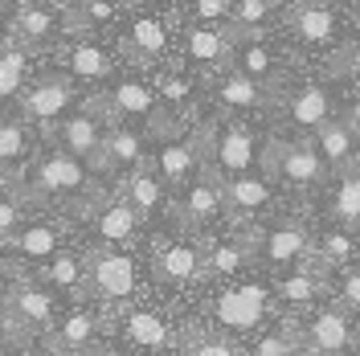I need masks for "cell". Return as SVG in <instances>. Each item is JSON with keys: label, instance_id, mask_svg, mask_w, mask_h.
<instances>
[{"label": "cell", "instance_id": "29", "mask_svg": "<svg viewBox=\"0 0 360 356\" xmlns=\"http://www.w3.org/2000/svg\"><path fill=\"white\" fill-rule=\"evenodd\" d=\"M291 33L303 45H328L336 37V13L323 0H307L291 8Z\"/></svg>", "mask_w": 360, "mask_h": 356}, {"label": "cell", "instance_id": "14", "mask_svg": "<svg viewBox=\"0 0 360 356\" xmlns=\"http://www.w3.org/2000/svg\"><path fill=\"white\" fill-rule=\"evenodd\" d=\"M225 217L238 225H258V217L274 205V180L266 172H246V177L221 180Z\"/></svg>", "mask_w": 360, "mask_h": 356}, {"label": "cell", "instance_id": "46", "mask_svg": "<svg viewBox=\"0 0 360 356\" xmlns=\"http://www.w3.org/2000/svg\"><path fill=\"white\" fill-rule=\"evenodd\" d=\"M21 184H25V172L8 168V164L0 160V189H17V193H21Z\"/></svg>", "mask_w": 360, "mask_h": 356}, {"label": "cell", "instance_id": "49", "mask_svg": "<svg viewBox=\"0 0 360 356\" xmlns=\"http://www.w3.org/2000/svg\"><path fill=\"white\" fill-rule=\"evenodd\" d=\"M13 33V25H8V17H4V8H0V42ZM0 49H8V45H0Z\"/></svg>", "mask_w": 360, "mask_h": 356}, {"label": "cell", "instance_id": "16", "mask_svg": "<svg viewBox=\"0 0 360 356\" xmlns=\"http://www.w3.org/2000/svg\"><path fill=\"white\" fill-rule=\"evenodd\" d=\"M74 98H78V90L70 78H37L33 87L21 94V119L25 123H41L45 132H53V123L58 119H66V111L74 107Z\"/></svg>", "mask_w": 360, "mask_h": 356}, {"label": "cell", "instance_id": "42", "mask_svg": "<svg viewBox=\"0 0 360 356\" xmlns=\"http://www.w3.org/2000/svg\"><path fill=\"white\" fill-rule=\"evenodd\" d=\"M336 303L344 312H360V262L340 270L336 279Z\"/></svg>", "mask_w": 360, "mask_h": 356}, {"label": "cell", "instance_id": "21", "mask_svg": "<svg viewBox=\"0 0 360 356\" xmlns=\"http://www.w3.org/2000/svg\"><path fill=\"white\" fill-rule=\"evenodd\" d=\"M254 262V234L242 225L233 238H213L205 242V279H238Z\"/></svg>", "mask_w": 360, "mask_h": 356}, {"label": "cell", "instance_id": "6", "mask_svg": "<svg viewBox=\"0 0 360 356\" xmlns=\"http://www.w3.org/2000/svg\"><path fill=\"white\" fill-rule=\"evenodd\" d=\"M90 295L107 307H127L139 291V262L131 250H86Z\"/></svg>", "mask_w": 360, "mask_h": 356}, {"label": "cell", "instance_id": "23", "mask_svg": "<svg viewBox=\"0 0 360 356\" xmlns=\"http://www.w3.org/2000/svg\"><path fill=\"white\" fill-rule=\"evenodd\" d=\"M356 139L360 135L352 132V123L348 119H332V123H323L319 132H315V152L323 156V164H328V172H336V177H344V172H352L356 168Z\"/></svg>", "mask_w": 360, "mask_h": 356}, {"label": "cell", "instance_id": "47", "mask_svg": "<svg viewBox=\"0 0 360 356\" xmlns=\"http://www.w3.org/2000/svg\"><path fill=\"white\" fill-rule=\"evenodd\" d=\"M45 356H107L103 348H45Z\"/></svg>", "mask_w": 360, "mask_h": 356}, {"label": "cell", "instance_id": "43", "mask_svg": "<svg viewBox=\"0 0 360 356\" xmlns=\"http://www.w3.org/2000/svg\"><path fill=\"white\" fill-rule=\"evenodd\" d=\"M21 225H25L21 193H0V242H4V238H13Z\"/></svg>", "mask_w": 360, "mask_h": 356}, {"label": "cell", "instance_id": "35", "mask_svg": "<svg viewBox=\"0 0 360 356\" xmlns=\"http://www.w3.org/2000/svg\"><path fill=\"white\" fill-rule=\"evenodd\" d=\"M270 4L274 0H238L233 8H229V29H233V37L238 45L246 42H258V33H262V25L270 21Z\"/></svg>", "mask_w": 360, "mask_h": 356}, {"label": "cell", "instance_id": "45", "mask_svg": "<svg viewBox=\"0 0 360 356\" xmlns=\"http://www.w3.org/2000/svg\"><path fill=\"white\" fill-rule=\"evenodd\" d=\"M82 13H86V21H111L115 13H119V8H115L111 0H82Z\"/></svg>", "mask_w": 360, "mask_h": 356}, {"label": "cell", "instance_id": "39", "mask_svg": "<svg viewBox=\"0 0 360 356\" xmlns=\"http://www.w3.org/2000/svg\"><path fill=\"white\" fill-rule=\"evenodd\" d=\"M332 217L340 225H348V229H356L360 225V172H344L336 180V193H332Z\"/></svg>", "mask_w": 360, "mask_h": 356}, {"label": "cell", "instance_id": "17", "mask_svg": "<svg viewBox=\"0 0 360 356\" xmlns=\"http://www.w3.org/2000/svg\"><path fill=\"white\" fill-rule=\"evenodd\" d=\"M156 168V177L168 184V189H184L205 172V156H201V144L197 135H176V139H164L156 156L148 160Z\"/></svg>", "mask_w": 360, "mask_h": 356}, {"label": "cell", "instance_id": "11", "mask_svg": "<svg viewBox=\"0 0 360 356\" xmlns=\"http://www.w3.org/2000/svg\"><path fill=\"white\" fill-rule=\"evenodd\" d=\"M86 222L94 229V246L90 250H127L135 242V234H139V225H143L135 217V209L123 201V193L94 201L86 209Z\"/></svg>", "mask_w": 360, "mask_h": 356}, {"label": "cell", "instance_id": "9", "mask_svg": "<svg viewBox=\"0 0 360 356\" xmlns=\"http://www.w3.org/2000/svg\"><path fill=\"white\" fill-rule=\"evenodd\" d=\"M270 303H274V295H270L266 283H258V279H246V283H238V287H225L217 299H213V324L221 328V332H254L262 319H266Z\"/></svg>", "mask_w": 360, "mask_h": 356}, {"label": "cell", "instance_id": "50", "mask_svg": "<svg viewBox=\"0 0 360 356\" xmlns=\"http://www.w3.org/2000/svg\"><path fill=\"white\" fill-rule=\"evenodd\" d=\"M295 356H315V352H307V348H299V352H295Z\"/></svg>", "mask_w": 360, "mask_h": 356}, {"label": "cell", "instance_id": "12", "mask_svg": "<svg viewBox=\"0 0 360 356\" xmlns=\"http://www.w3.org/2000/svg\"><path fill=\"white\" fill-rule=\"evenodd\" d=\"M160 283L168 287H193L205 279V242L197 238H164L156 246V258H152Z\"/></svg>", "mask_w": 360, "mask_h": 356}, {"label": "cell", "instance_id": "18", "mask_svg": "<svg viewBox=\"0 0 360 356\" xmlns=\"http://www.w3.org/2000/svg\"><path fill=\"white\" fill-rule=\"evenodd\" d=\"M94 107L107 115V123H115V119H143V123H152L160 115V98L143 78H119L111 87V94L94 98Z\"/></svg>", "mask_w": 360, "mask_h": 356}, {"label": "cell", "instance_id": "1", "mask_svg": "<svg viewBox=\"0 0 360 356\" xmlns=\"http://www.w3.org/2000/svg\"><path fill=\"white\" fill-rule=\"evenodd\" d=\"M25 201H45V205H66L78 217H86V209L94 201H103L94 193V180H90V168L82 160L66 156V152H49L45 160L33 164L29 180L21 184Z\"/></svg>", "mask_w": 360, "mask_h": 356}, {"label": "cell", "instance_id": "22", "mask_svg": "<svg viewBox=\"0 0 360 356\" xmlns=\"http://www.w3.org/2000/svg\"><path fill=\"white\" fill-rule=\"evenodd\" d=\"M29 279H37L41 287L58 291V295H82V291H90L86 250H62V254H53L45 267L33 270Z\"/></svg>", "mask_w": 360, "mask_h": 356}, {"label": "cell", "instance_id": "33", "mask_svg": "<svg viewBox=\"0 0 360 356\" xmlns=\"http://www.w3.org/2000/svg\"><path fill=\"white\" fill-rule=\"evenodd\" d=\"M233 70H242L246 78H254L258 87H266V90H274L278 82H283V62L270 53V45H262V42H246L242 49H238V66Z\"/></svg>", "mask_w": 360, "mask_h": 356}, {"label": "cell", "instance_id": "40", "mask_svg": "<svg viewBox=\"0 0 360 356\" xmlns=\"http://www.w3.org/2000/svg\"><path fill=\"white\" fill-rule=\"evenodd\" d=\"M180 356H242V348L225 332H197V328H188L180 336Z\"/></svg>", "mask_w": 360, "mask_h": 356}, {"label": "cell", "instance_id": "41", "mask_svg": "<svg viewBox=\"0 0 360 356\" xmlns=\"http://www.w3.org/2000/svg\"><path fill=\"white\" fill-rule=\"evenodd\" d=\"M25 74H29V53H25L21 45L0 49V103L21 94L25 90Z\"/></svg>", "mask_w": 360, "mask_h": 356}, {"label": "cell", "instance_id": "25", "mask_svg": "<svg viewBox=\"0 0 360 356\" xmlns=\"http://www.w3.org/2000/svg\"><path fill=\"white\" fill-rule=\"evenodd\" d=\"M148 148H143V135L131 132V127H119V123H111L107 127V135H103V148H98V168H111V172H135V168H143L148 164Z\"/></svg>", "mask_w": 360, "mask_h": 356}, {"label": "cell", "instance_id": "20", "mask_svg": "<svg viewBox=\"0 0 360 356\" xmlns=\"http://www.w3.org/2000/svg\"><path fill=\"white\" fill-rule=\"evenodd\" d=\"M103 328H107V315L98 307L78 303V307L62 312V319L53 324V332L45 336V348H98Z\"/></svg>", "mask_w": 360, "mask_h": 356}, {"label": "cell", "instance_id": "48", "mask_svg": "<svg viewBox=\"0 0 360 356\" xmlns=\"http://www.w3.org/2000/svg\"><path fill=\"white\" fill-rule=\"evenodd\" d=\"M344 119H348V123H352V132L360 135V90L352 94V103H348V115H344Z\"/></svg>", "mask_w": 360, "mask_h": 356}, {"label": "cell", "instance_id": "4", "mask_svg": "<svg viewBox=\"0 0 360 356\" xmlns=\"http://www.w3.org/2000/svg\"><path fill=\"white\" fill-rule=\"evenodd\" d=\"M262 172L270 180H278L283 189H295V193H311L332 177L311 139H266Z\"/></svg>", "mask_w": 360, "mask_h": 356}, {"label": "cell", "instance_id": "44", "mask_svg": "<svg viewBox=\"0 0 360 356\" xmlns=\"http://www.w3.org/2000/svg\"><path fill=\"white\" fill-rule=\"evenodd\" d=\"M229 0H193V17H197V25H217L229 17Z\"/></svg>", "mask_w": 360, "mask_h": 356}, {"label": "cell", "instance_id": "27", "mask_svg": "<svg viewBox=\"0 0 360 356\" xmlns=\"http://www.w3.org/2000/svg\"><path fill=\"white\" fill-rule=\"evenodd\" d=\"M233 29H221V25H193L184 29V58L197 62V66H225L233 58Z\"/></svg>", "mask_w": 360, "mask_h": 356}, {"label": "cell", "instance_id": "51", "mask_svg": "<svg viewBox=\"0 0 360 356\" xmlns=\"http://www.w3.org/2000/svg\"><path fill=\"white\" fill-rule=\"evenodd\" d=\"M352 74H356V78H360V53H356V70H352Z\"/></svg>", "mask_w": 360, "mask_h": 356}, {"label": "cell", "instance_id": "8", "mask_svg": "<svg viewBox=\"0 0 360 356\" xmlns=\"http://www.w3.org/2000/svg\"><path fill=\"white\" fill-rule=\"evenodd\" d=\"M254 250L262 254V262L274 270H295L315 254V238L299 217H278L274 225H250Z\"/></svg>", "mask_w": 360, "mask_h": 356}, {"label": "cell", "instance_id": "15", "mask_svg": "<svg viewBox=\"0 0 360 356\" xmlns=\"http://www.w3.org/2000/svg\"><path fill=\"white\" fill-rule=\"evenodd\" d=\"M53 139H58V152H66L74 160H98V148H103V135H107V115L98 111L94 103H86L78 115H66L58 127H53Z\"/></svg>", "mask_w": 360, "mask_h": 356}, {"label": "cell", "instance_id": "37", "mask_svg": "<svg viewBox=\"0 0 360 356\" xmlns=\"http://www.w3.org/2000/svg\"><path fill=\"white\" fill-rule=\"evenodd\" d=\"M53 33H58V17L49 8H21L13 21V37L21 45H45L53 42Z\"/></svg>", "mask_w": 360, "mask_h": 356}, {"label": "cell", "instance_id": "52", "mask_svg": "<svg viewBox=\"0 0 360 356\" xmlns=\"http://www.w3.org/2000/svg\"><path fill=\"white\" fill-rule=\"evenodd\" d=\"M123 356H131V352H123Z\"/></svg>", "mask_w": 360, "mask_h": 356}, {"label": "cell", "instance_id": "5", "mask_svg": "<svg viewBox=\"0 0 360 356\" xmlns=\"http://www.w3.org/2000/svg\"><path fill=\"white\" fill-rule=\"evenodd\" d=\"M66 250V225L53 222V217H33L25 222L13 238L0 242V254H4V270L17 274H33L37 267H45L53 254Z\"/></svg>", "mask_w": 360, "mask_h": 356}, {"label": "cell", "instance_id": "3", "mask_svg": "<svg viewBox=\"0 0 360 356\" xmlns=\"http://www.w3.org/2000/svg\"><path fill=\"white\" fill-rule=\"evenodd\" d=\"M58 291L41 287L37 279H29V274H17L8 291H4V303H0V324H4V332L13 336L17 344H21L25 336H49L53 332V324H58Z\"/></svg>", "mask_w": 360, "mask_h": 356}, {"label": "cell", "instance_id": "28", "mask_svg": "<svg viewBox=\"0 0 360 356\" xmlns=\"http://www.w3.org/2000/svg\"><path fill=\"white\" fill-rule=\"evenodd\" d=\"M287 119H291L295 127H303V132H319L323 123L336 119V115H332V94L319 87V82L299 87L291 98H287Z\"/></svg>", "mask_w": 360, "mask_h": 356}, {"label": "cell", "instance_id": "13", "mask_svg": "<svg viewBox=\"0 0 360 356\" xmlns=\"http://www.w3.org/2000/svg\"><path fill=\"white\" fill-rule=\"evenodd\" d=\"M323 287H328V270L319 267L315 258H307L303 267L278 274V279H274V287H270V295H274V303H278L287 315H307V312L319 307Z\"/></svg>", "mask_w": 360, "mask_h": 356}, {"label": "cell", "instance_id": "26", "mask_svg": "<svg viewBox=\"0 0 360 356\" xmlns=\"http://www.w3.org/2000/svg\"><path fill=\"white\" fill-rule=\"evenodd\" d=\"M213 103L225 107V111H238V115H254L270 107V90L258 87L254 78H246L242 70H225L221 78L213 82Z\"/></svg>", "mask_w": 360, "mask_h": 356}, {"label": "cell", "instance_id": "24", "mask_svg": "<svg viewBox=\"0 0 360 356\" xmlns=\"http://www.w3.org/2000/svg\"><path fill=\"white\" fill-rule=\"evenodd\" d=\"M123 201L135 209V217L139 222H152L156 213H164L168 209V184L156 177V168L152 164H143V168H135V172H127V180H123Z\"/></svg>", "mask_w": 360, "mask_h": 356}, {"label": "cell", "instance_id": "2", "mask_svg": "<svg viewBox=\"0 0 360 356\" xmlns=\"http://www.w3.org/2000/svg\"><path fill=\"white\" fill-rule=\"evenodd\" d=\"M193 135L201 144L205 172L217 180L246 177V172H254V164H262V148L266 144L250 127H242V123H217V119H209Z\"/></svg>", "mask_w": 360, "mask_h": 356}, {"label": "cell", "instance_id": "38", "mask_svg": "<svg viewBox=\"0 0 360 356\" xmlns=\"http://www.w3.org/2000/svg\"><path fill=\"white\" fill-rule=\"evenodd\" d=\"M33 152V132H29V123L25 119H0V160L8 164V168H17L25 164Z\"/></svg>", "mask_w": 360, "mask_h": 356}, {"label": "cell", "instance_id": "7", "mask_svg": "<svg viewBox=\"0 0 360 356\" xmlns=\"http://www.w3.org/2000/svg\"><path fill=\"white\" fill-rule=\"evenodd\" d=\"M295 328H299V344L315 356H352L360 344L356 324H352V315L344 312L340 303H319Z\"/></svg>", "mask_w": 360, "mask_h": 356}, {"label": "cell", "instance_id": "19", "mask_svg": "<svg viewBox=\"0 0 360 356\" xmlns=\"http://www.w3.org/2000/svg\"><path fill=\"white\" fill-rule=\"evenodd\" d=\"M172 209H176L180 225H188V229H209L213 222H221L225 217L221 180L209 177V172H201L193 184H184V193H180V201L172 205Z\"/></svg>", "mask_w": 360, "mask_h": 356}, {"label": "cell", "instance_id": "34", "mask_svg": "<svg viewBox=\"0 0 360 356\" xmlns=\"http://www.w3.org/2000/svg\"><path fill=\"white\" fill-rule=\"evenodd\" d=\"M168 49V29L156 17H135L131 29H127V53L139 58V62H160Z\"/></svg>", "mask_w": 360, "mask_h": 356}, {"label": "cell", "instance_id": "10", "mask_svg": "<svg viewBox=\"0 0 360 356\" xmlns=\"http://www.w3.org/2000/svg\"><path fill=\"white\" fill-rule=\"evenodd\" d=\"M111 324H115V332L123 336L131 348H139V352H168V348H176L180 344V336L172 328V319L164 312H156V307H119V312L111 315Z\"/></svg>", "mask_w": 360, "mask_h": 356}, {"label": "cell", "instance_id": "31", "mask_svg": "<svg viewBox=\"0 0 360 356\" xmlns=\"http://www.w3.org/2000/svg\"><path fill=\"white\" fill-rule=\"evenodd\" d=\"M62 62H66L70 78H78V82H103V78H111V53L103 49V45L94 42H74L66 45V53H62Z\"/></svg>", "mask_w": 360, "mask_h": 356}, {"label": "cell", "instance_id": "30", "mask_svg": "<svg viewBox=\"0 0 360 356\" xmlns=\"http://www.w3.org/2000/svg\"><path fill=\"white\" fill-rule=\"evenodd\" d=\"M311 258L323 270L352 267V262H356V234H352L348 225L332 222L328 229H319V234H315V254H311Z\"/></svg>", "mask_w": 360, "mask_h": 356}, {"label": "cell", "instance_id": "32", "mask_svg": "<svg viewBox=\"0 0 360 356\" xmlns=\"http://www.w3.org/2000/svg\"><path fill=\"white\" fill-rule=\"evenodd\" d=\"M156 98H160V111L168 115V119H176L180 127L188 132V115H193L197 82H193V78H184V74H160Z\"/></svg>", "mask_w": 360, "mask_h": 356}, {"label": "cell", "instance_id": "36", "mask_svg": "<svg viewBox=\"0 0 360 356\" xmlns=\"http://www.w3.org/2000/svg\"><path fill=\"white\" fill-rule=\"evenodd\" d=\"M299 348H303L299 344V328L295 324H274V328L254 336L242 356H295Z\"/></svg>", "mask_w": 360, "mask_h": 356}]
</instances>
